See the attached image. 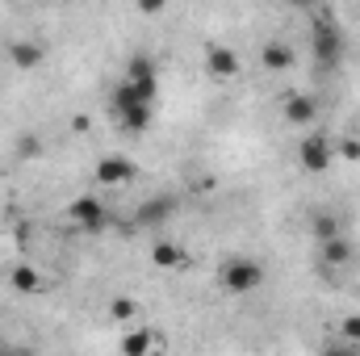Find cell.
Wrapping results in <instances>:
<instances>
[{
  "mask_svg": "<svg viewBox=\"0 0 360 356\" xmlns=\"http://www.w3.org/2000/svg\"><path fill=\"white\" fill-rule=\"evenodd\" d=\"M126 80H130V84H151V80H155V59H151V55H134V59L126 63Z\"/></svg>",
  "mask_w": 360,
  "mask_h": 356,
  "instance_id": "obj_16",
  "label": "cell"
},
{
  "mask_svg": "<svg viewBox=\"0 0 360 356\" xmlns=\"http://www.w3.org/2000/svg\"><path fill=\"white\" fill-rule=\"evenodd\" d=\"M38 151H42V143H38L34 134H21V139H17V155H38Z\"/></svg>",
  "mask_w": 360,
  "mask_h": 356,
  "instance_id": "obj_21",
  "label": "cell"
},
{
  "mask_svg": "<svg viewBox=\"0 0 360 356\" xmlns=\"http://www.w3.org/2000/svg\"><path fill=\"white\" fill-rule=\"evenodd\" d=\"M122 126H126L130 134H143V130L151 126V105H139V109H130V113L122 117Z\"/></svg>",
  "mask_w": 360,
  "mask_h": 356,
  "instance_id": "obj_18",
  "label": "cell"
},
{
  "mask_svg": "<svg viewBox=\"0 0 360 356\" xmlns=\"http://www.w3.org/2000/svg\"><path fill=\"white\" fill-rule=\"evenodd\" d=\"M323 356H360V348H352V344H331Z\"/></svg>",
  "mask_w": 360,
  "mask_h": 356,
  "instance_id": "obj_23",
  "label": "cell"
},
{
  "mask_svg": "<svg viewBox=\"0 0 360 356\" xmlns=\"http://www.w3.org/2000/svg\"><path fill=\"white\" fill-rule=\"evenodd\" d=\"M297 160L306 172H331V139L327 134H306L297 147Z\"/></svg>",
  "mask_w": 360,
  "mask_h": 356,
  "instance_id": "obj_4",
  "label": "cell"
},
{
  "mask_svg": "<svg viewBox=\"0 0 360 356\" xmlns=\"http://www.w3.org/2000/svg\"><path fill=\"white\" fill-rule=\"evenodd\" d=\"M281 109H285V117H289L293 126H310V122L319 117V101H314L310 92H289V96L281 101Z\"/></svg>",
  "mask_w": 360,
  "mask_h": 356,
  "instance_id": "obj_6",
  "label": "cell"
},
{
  "mask_svg": "<svg viewBox=\"0 0 360 356\" xmlns=\"http://www.w3.org/2000/svg\"><path fill=\"white\" fill-rule=\"evenodd\" d=\"M68 214H72V222H80L89 235L105 231V227L113 222V218H109V210H105V201H101V197H89V193H84V197H76V201L68 205Z\"/></svg>",
  "mask_w": 360,
  "mask_h": 356,
  "instance_id": "obj_3",
  "label": "cell"
},
{
  "mask_svg": "<svg viewBox=\"0 0 360 356\" xmlns=\"http://www.w3.org/2000/svg\"><path fill=\"white\" fill-rule=\"evenodd\" d=\"M139 177V168H134V160H126V155H105L101 164H96V180L101 184H126V180Z\"/></svg>",
  "mask_w": 360,
  "mask_h": 356,
  "instance_id": "obj_7",
  "label": "cell"
},
{
  "mask_svg": "<svg viewBox=\"0 0 360 356\" xmlns=\"http://www.w3.org/2000/svg\"><path fill=\"white\" fill-rule=\"evenodd\" d=\"M151 265L176 272V268H188V252H184V248H176V243H168V239H160V243L151 248Z\"/></svg>",
  "mask_w": 360,
  "mask_h": 356,
  "instance_id": "obj_11",
  "label": "cell"
},
{
  "mask_svg": "<svg viewBox=\"0 0 360 356\" xmlns=\"http://www.w3.org/2000/svg\"><path fill=\"white\" fill-rule=\"evenodd\" d=\"M293 46L289 42H281V38H272V42H264V51H260V63L269 68V72H289L293 68Z\"/></svg>",
  "mask_w": 360,
  "mask_h": 356,
  "instance_id": "obj_9",
  "label": "cell"
},
{
  "mask_svg": "<svg viewBox=\"0 0 360 356\" xmlns=\"http://www.w3.org/2000/svg\"><path fill=\"white\" fill-rule=\"evenodd\" d=\"M310 21H314V34H310V51H314V63L323 72H331L340 59H344V34L331 17V8H310Z\"/></svg>",
  "mask_w": 360,
  "mask_h": 356,
  "instance_id": "obj_1",
  "label": "cell"
},
{
  "mask_svg": "<svg viewBox=\"0 0 360 356\" xmlns=\"http://www.w3.org/2000/svg\"><path fill=\"white\" fill-rule=\"evenodd\" d=\"M168 214H172V201H168V197H160V201H151V205H143V210H139V222H143V227H155V222H164Z\"/></svg>",
  "mask_w": 360,
  "mask_h": 356,
  "instance_id": "obj_17",
  "label": "cell"
},
{
  "mask_svg": "<svg viewBox=\"0 0 360 356\" xmlns=\"http://www.w3.org/2000/svg\"><path fill=\"white\" fill-rule=\"evenodd\" d=\"M310 235H314L319 243H331V239H340V235H344V222H340V214H331V210H319V214H310Z\"/></svg>",
  "mask_w": 360,
  "mask_h": 356,
  "instance_id": "obj_10",
  "label": "cell"
},
{
  "mask_svg": "<svg viewBox=\"0 0 360 356\" xmlns=\"http://www.w3.org/2000/svg\"><path fill=\"white\" fill-rule=\"evenodd\" d=\"M218 281H222L226 293H256L264 285V268H260V260H252V256H231V260H222V268H218Z\"/></svg>",
  "mask_w": 360,
  "mask_h": 356,
  "instance_id": "obj_2",
  "label": "cell"
},
{
  "mask_svg": "<svg viewBox=\"0 0 360 356\" xmlns=\"http://www.w3.org/2000/svg\"><path fill=\"white\" fill-rule=\"evenodd\" d=\"M134 310H139V302H134V298H126V293L109 302V314H113L117 323H126V319H134Z\"/></svg>",
  "mask_w": 360,
  "mask_h": 356,
  "instance_id": "obj_19",
  "label": "cell"
},
{
  "mask_svg": "<svg viewBox=\"0 0 360 356\" xmlns=\"http://www.w3.org/2000/svg\"><path fill=\"white\" fill-rule=\"evenodd\" d=\"M239 55L231 51V46H222V42H210L205 46V72L210 76H218V80H235L239 76Z\"/></svg>",
  "mask_w": 360,
  "mask_h": 356,
  "instance_id": "obj_5",
  "label": "cell"
},
{
  "mask_svg": "<svg viewBox=\"0 0 360 356\" xmlns=\"http://www.w3.org/2000/svg\"><path fill=\"white\" fill-rule=\"evenodd\" d=\"M352 256H356V248L348 243V235H340V239L323 243V265H327V268H344V265H352Z\"/></svg>",
  "mask_w": 360,
  "mask_h": 356,
  "instance_id": "obj_14",
  "label": "cell"
},
{
  "mask_svg": "<svg viewBox=\"0 0 360 356\" xmlns=\"http://www.w3.org/2000/svg\"><path fill=\"white\" fill-rule=\"evenodd\" d=\"M8 59H13V68H21V72H34V68L46 59V46H42V42H30V38H21V42H13V46H8Z\"/></svg>",
  "mask_w": 360,
  "mask_h": 356,
  "instance_id": "obj_8",
  "label": "cell"
},
{
  "mask_svg": "<svg viewBox=\"0 0 360 356\" xmlns=\"http://www.w3.org/2000/svg\"><path fill=\"white\" fill-rule=\"evenodd\" d=\"M0 356H34V352L21 348V344H0Z\"/></svg>",
  "mask_w": 360,
  "mask_h": 356,
  "instance_id": "obj_24",
  "label": "cell"
},
{
  "mask_svg": "<svg viewBox=\"0 0 360 356\" xmlns=\"http://www.w3.org/2000/svg\"><path fill=\"white\" fill-rule=\"evenodd\" d=\"M340 155H344L348 164H360V139H344V143H340Z\"/></svg>",
  "mask_w": 360,
  "mask_h": 356,
  "instance_id": "obj_22",
  "label": "cell"
},
{
  "mask_svg": "<svg viewBox=\"0 0 360 356\" xmlns=\"http://www.w3.org/2000/svg\"><path fill=\"white\" fill-rule=\"evenodd\" d=\"M8 285H13L17 293H42V289H46V276L34 265H17L8 272Z\"/></svg>",
  "mask_w": 360,
  "mask_h": 356,
  "instance_id": "obj_12",
  "label": "cell"
},
{
  "mask_svg": "<svg viewBox=\"0 0 360 356\" xmlns=\"http://www.w3.org/2000/svg\"><path fill=\"white\" fill-rule=\"evenodd\" d=\"M340 336H344V344L360 348V314H348V319L340 323Z\"/></svg>",
  "mask_w": 360,
  "mask_h": 356,
  "instance_id": "obj_20",
  "label": "cell"
},
{
  "mask_svg": "<svg viewBox=\"0 0 360 356\" xmlns=\"http://www.w3.org/2000/svg\"><path fill=\"white\" fill-rule=\"evenodd\" d=\"M139 105H143V101H139V89H134L130 80H122V84L113 89V96H109V109H113L117 117H126V113L139 109Z\"/></svg>",
  "mask_w": 360,
  "mask_h": 356,
  "instance_id": "obj_15",
  "label": "cell"
},
{
  "mask_svg": "<svg viewBox=\"0 0 360 356\" xmlns=\"http://www.w3.org/2000/svg\"><path fill=\"white\" fill-rule=\"evenodd\" d=\"M155 340H160V331H151V327L126 331V336H122V356H147L155 348Z\"/></svg>",
  "mask_w": 360,
  "mask_h": 356,
  "instance_id": "obj_13",
  "label": "cell"
}]
</instances>
